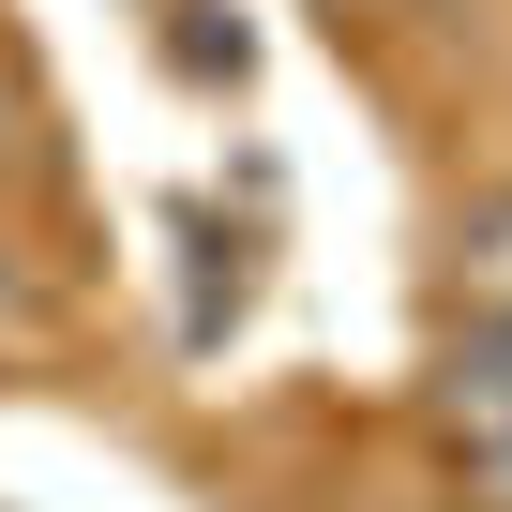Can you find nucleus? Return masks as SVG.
Segmentation results:
<instances>
[{"mask_svg":"<svg viewBox=\"0 0 512 512\" xmlns=\"http://www.w3.org/2000/svg\"><path fill=\"white\" fill-rule=\"evenodd\" d=\"M437 422H452L467 467L512 452V302H467V317L437 332Z\"/></svg>","mask_w":512,"mask_h":512,"instance_id":"nucleus-1","label":"nucleus"},{"mask_svg":"<svg viewBox=\"0 0 512 512\" xmlns=\"http://www.w3.org/2000/svg\"><path fill=\"white\" fill-rule=\"evenodd\" d=\"M452 272H467V302H512V196L452 211Z\"/></svg>","mask_w":512,"mask_h":512,"instance_id":"nucleus-2","label":"nucleus"},{"mask_svg":"<svg viewBox=\"0 0 512 512\" xmlns=\"http://www.w3.org/2000/svg\"><path fill=\"white\" fill-rule=\"evenodd\" d=\"M166 16H181V31H166V61H181L196 91H211V76H241V16H226V0H166Z\"/></svg>","mask_w":512,"mask_h":512,"instance_id":"nucleus-3","label":"nucleus"},{"mask_svg":"<svg viewBox=\"0 0 512 512\" xmlns=\"http://www.w3.org/2000/svg\"><path fill=\"white\" fill-rule=\"evenodd\" d=\"M31 317V272H16V226H0V332Z\"/></svg>","mask_w":512,"mask_h":512,"instance_id":"nucleus-4","label":"nucleus"}]
</instances>
